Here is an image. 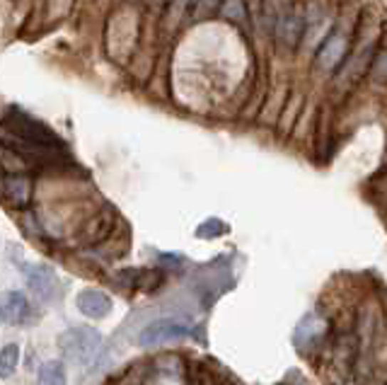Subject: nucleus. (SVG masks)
<instances>
[{
  "label": "nucleus",
  "instance_id": "obj_1",
  "mask_svg": "<svg viewBox=\"0 0 387 385\" xmlns=\"http://www.w3.org/2000/svg\"><path fill=\"white\" fill-rule=\"evenodd\" d=\"M0 128L29 145H39V148H48V150H61V138L56 133H53L46 124H41L39 119L29 117L27 112H22V109H17V107H12L10 112L5 114Z\"/></svg>",
  "mask_w": 387,
  "mask_h": 385
},
{
  "label": "nucleus",
  "instance_id": "obj_2",
  "mask_svg": "<svg viewBox=\"0 0 387 385\" xmlns=\"http://www.w3.org/2000/svg\"><path fill=\"white\" fill-rule=\"evenodd\" d=\"M100 332L92 327H71L58 337V346L63 356L73 364H88L95 359L97 349H100Z\"/></svg>",
  "mask_w": 387,
  "mask_h": 385
},
{
  "label": "nucleus",
  "instance_id": "obj_3",
  "mask_svg": "<svg viewBox=\"0 0 387 385\" xmlns=\"http://www.w3.org/2000/svg\"><path fill=\"white\" fill-rule=\"evenodd\" d=\"M184 337H187V325H184V322L162 317V320H155L140 329L138 344L140 346H160V344H167V342H180Z\"/></svg>",
  "mask_w": 387,
  "mask_h": 385
},
{
  "label": "nucleus",
  "instance_id": "obj_4",
  "mask_svg": "<svg viewBox=\"0 0 387 385\" xmlns=\"http://www.w3.org/2000/svg\"><path fill=\"white\" fill-rule=\"evenodd\" d=\"M34 182L27 175H0V201L10 209H27Z\"/></svg>",
  "mask_w": 387,
  "mask_h": 385
},
{
  "label": "nucleus",
  "instance_id": "obj_5",
  "mask_svg": "<svg viewBox=\"0 0 387 385\" xmlns=\"http://www.w3.org/2000/svg\"><path fill=\"white\" fill-rule=\"evenodd\" d=\"M78 310L85 317H92V320H100V317H107L112 313V298L107 296L100 289H85L78 293L76 298Z\"/></svg>",
  "mask_w": 387,
  "mask_h": 385
},
{
  "label": "nucleus",
  "instance_id": "obj_6",
  "mask_svg": "<svg viewBox=\"0 0 387 385\" xmlns=\"http://www.w3.org/2000/svg\"><path fill=\"white\" fill-rule=\"evenodd\" d=\"M27 269V284L41 301H51L53 293H56V277L51 274V269L41 267V265H32L24 267Z\"/></svg>",
  "mask_w": 387,
  "mask_h": 385
},
{
  "label": "nucleus",
  "instance_id": "obj_7",
  "mask_svg": "<svg viewBox=\"0 0 387 385\" xmlns=\"http://www.w3.org/2000/svg\"><path fill=\"white\" fill-rule=\"evenodd\" d=\"M29 303L20 291H10L8 296L0 301V317H3L5 325H22L27 320Z\"/></svg>",
  "mask_w": 387,
  "mask_h": 385
},
{
  "label": "nucleus",
  "instance_id": "obj_8",
  "mask_svg": "<svg viewBox=\"0 0 387 385\" xmlns=\"http://www.w3.org/2000/svg\"><path fill=\"white\" fill-rule=\"evenodd\" d=\"M114 223H116V216H114L112 209L97 213V216L88 223V228L83 230V237H80V240H83V245H100L104 237L112 235Z\"/></svg>",
  "mask_w": 387,
  "mask_h": 385
},
{
  "label": "nucleus",
  "instance_id": "obj_9",
  "mask_svg": "<svg viewBox=\"0 0 387 385\" xmlns=\"http://www.w3.org/2000/svg\"><path fill=\"white\" fill-rule=\"evenodd\" d=\"M344 56H346V39H344L341 34H334L327 44L319 48L317 63L322 66L324 71H331V68H336V66L341 63Z\"/></svg>",
  "mask_w": 387,
  "mask_h": 385
},
{
  "label": "nucleus",
  "instance_id": "obj_10",
  "mask_svg": "<svg viewBox=\"0 0 387 385\" xmlns=\"http://www.w3.org/2000/svg\"><path fill=\"white\" fill-rule=\"evenodd\" d=\"M39 383L41 385H66V371L61 361H46L39 369Z\"/></svg>",
  "mask_w": 387,
  "mask_h": 385
},
{
  "label": "nucleus",
  "instance_id": "obj_11",
  "mask_svg": "<svg viewBox=\"0 0 387 385\" xmlns=\"http://www.w3.org/2000/svg\"><path fill=\"white\" fill-rule=\"evenodd\" d=\"M17 364H20V346H3V351H0V378H10L17 371Z\"/></svg>",
  "mask_w": 387,
  "mask_h": 385
},
{
  "label": "nucleus",
  "instance_id": "obj_12",
  "mask_svg": "<svg viewBox=\"0 0 387 385\" xmlns=\"http://www.w3.org/2000/svg\"><path fill=\"white\" fill-rule=\"evenodd\" d=\"M225 230H228V225H225L223 221H218V218H208V221H204L196 228V235L204 237V240H208V237H218L223 235Z\"/></svg>",
  "mask_w": 387,
  "mask_h": 385
},
{
  "label": "nucleus",
  "instance_id": "obj_13",
  "mask_svg": "<svg viewBox=\"0 0 387 385\" xmlns=\"http://www.w3.org/2000/svg\"><path fill=\"white\" fill-rule=\"evenodd\" d=\"M281 385H284V383H281Z\"/></svg>",
  "mask_w": 387,
  "mask_h": 385
}]
</instances>
